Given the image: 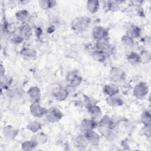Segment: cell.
Here are the masks:
<instances>
[{"label": "cell", "instance_id": "cell-1", "mask_svg": "<svg viewBox=\"0 0 151 151\" xmlns=\"http://www.w3.org/2000/svg\"><path fill=\"white\" fill-rule=\"evenodd\" d=\"M91 22V18L87 16L78 17L74 18L71 24L72 29L77 32H81L88 28Z\"/></svg>", "mask_w": 151, "mask_h": 151}, {"label": "cell", "instance_id": "cell-2", "mask_svg": "<svg viewBox=\"0 0 151 151\" xmlns=\"http://www.w3.org/2000/svg\"><path fill=\"white\" fill-rule=\"evenodd\" d=\"M82 81L81 77L74 71L68 73L66 76V83L67 86L71 88L78 87Z\"/></svg>", "mask_w": 151, "mask_h": 151}, {"label": "cell", "instance_id": "cell-3", "mask_svg": "<svg viewBox=\"0 0 151 151\" xmlns=\"http://www.w3.org/2000/svg\"><path fill=\"white\" fill-rule=\"evenodd\" d=\"M46 119L50 123H56L63 117L62 112L57 108L52 107L47 110L45 114Z\"/></svg>", "mask_w": 151, "mask_h": 151}, {"label": "cell", "instance_id": "cell-4", "mask_svg": "<svg viewBox=\"0 0 151 151\" xmlns=\"http://www.w3.org/2000/svg\"><path fill=\"white\" fill-rule=\"evenodd\" d=\"M126 74L124 71L119 67H113L110 70V78L113 83H119L125 79Z\"/></svg>", "mask_w": 151, "mask_h": 151}, {"label": "cell", "instance_id": "cell-5", "mask_svg": "<svg viewBox=\"0 0 151 151\" xmlns=\"http://www.w3.org/2000/svg\"><path fill=\"white\" fill-rule=\"evenodd\" d=\"M149 88L147 85L143 82L138 83L133 89V95L139 99L143 98L148 93Z\"/></svg>", "mask_w": 151, "mask_h": 151}, {"label": "cell", "instance_id": "cell-6", "mask_svg": "<svg viewBox=\"0 0 151 151\" xmlns=\"http://www.w3.org/2000/svg\"><path fill=\"white\" fill-rule=\"evenodd\" d=\"M52 94L56 100L58 101H63L67 97L68 91L66 88L61 86H58L52 89Z\"/></svg>", "mask_w": 151, "mask_h": 151}, {"label": "cell", "instance_id": "cell-7", "mask_svg": "<svg viewBox=\"0 0 151 151\" xmlns=\"http://www.w3.org/2000/svg\"><path fill=\"white\" fill-rule=\"evenodd\" d=\"M30 112L31 114L34 117H40L44 115H45L47 109L41 106L38 102H33L30 106Z\"/></svg>", "mask_w": 151, "mask_h": 151}, {"label": "cell", "instance_id": "cell-8", "mask_svg": "<svg viewBox=\"0 0 151 151\" xmlns=\"http://www.w3.org/2000/svg\"><path fill=\"white\" fill-rule=\"evenodd\" d=\"M108 30L101 26H96L93 28L92 31V35L93 38L97 40L106 38L108 36Z\"/></svg>", "mask_w": 151, "mask_h": 151}, {"label": "cell", "instance_id": "cell-9", "mask_svg": "<svg viewBox=\"0 0 151 151\" xmlns=\"http://www.w3.org/2000/svg\"><path fill=\"white\" fill-rule=\"evenodd\" d=\"M84 137L87 139L88 143L92 145H97L100 140V136L97 133L93 130L85 132L84 134Z\"/></svg>", "mask_w": 151, "mask_h": 151}, {"label": "cell", "instance_id": "cell-10", "mask_svg": "<svg viewBox=\"0 0 151 151\" xmlns=\"http://www.w3.org/2000/svg\"><path fill=\"white\" fill-rule=\"evenodd\" d=\"M19 33L24 40H28L32 35V28L27 22L22 23L19 27Z\"/></svg>", "mask_w": 151, "mask_h": 151}, {"label": "cell", "instance_id": "cell-11", "mask_svg": "<svg viewBox=\"0 0 151 151\" xmlns=\"http://www.w3.org/2000/svg\"><path fill=\"white\" fill-rule=\"evenodd\" d=\"M3 133L5 138L11 140L15 138L18 133V130L11 125H7L4 127Z\"/></svg>", "mask_w": 151, "mask_h": 151}, {"label": "cell", "instance_id": "cell-12", "mask_svg": "<svg viewBox=\"0 0 151 151\" xmlns=\"http://www.w3.org/2000/svg\"><path fill=\"white\" fill-rule=\"evenodd\" d=\"M21 54L29 59H34L37 57V51L32 47L29 45L23 47L20 51Z\"/></svg>", "mask_w": 151, "mask_h": 151}, {"label": "cell", "instance_id": "cell-13", "mask_svg": "<svg viewBox=\"0 0 151 151\" xmlns=\"http://www.w3.org/2000/svg\"><path fill=\"white\" fill-rule=\"evenodd\" d=\"M27 94L29 99L32 101H33V102H38V101L40 99V97H41L40 90L38 87L36 86L31 87L28 89L27 91Z\"/></svg>", "mask_w": 151, "mask_h": 151}, {"label": "cell", "instance_id": "cell-14", "mask_svg": "<svg viewBox=\"0 0 151 151\" xmlns=\"http://www.w3.org/2000/svg\"><path fill=\"white\" fill-rule=\"evenodd\" d=\"M98 126V123L94 119H84L81 124V126L82 129L85 131H90L93 130L94 129L97 127Z\"/></svg>", "mask_w": 151, "mask_h": 151}, {"label": "cell", "instance_id": "cell-15", "mask_svg": "<svg viewBox=\"0 0 151 151\" xmlns=\"http://www.w3.org/2000/svg\"><path fill=\"white\" fill-rule=\"evenodd\" d=\"M119 91V89L117 86L114 84H108L104 86L103 92L106 95L110 96H115Z\"/></svg>", "mask_w": 151, "mask_h": 151}, {"label": "cell", "instance_id": "cell-16", "mask_svg": "<svg viewBox=\"0 0 151 151\" xmlns=\"http://www.w3.org/2000/svg\"><path fill=\"white\" fill-rule=\"evenodd\" d=\"M96 47L97 50L100 51L105 52L108 50L110 48V43L107 37L98 40L96 42Z\"/></svg>", "mask_w": 151, "mask_h": 151}, {"label": "cell", "instance_id": "cell-17", "mask_svg": "<svg viewBox=\"0 0 151 151\" xmlns=\"http://www.w3.org/2000/svg\"><path fill=\"white\" fill-rule=\"evenodd\" d=\"M88 113L93 119H97L100 117L102 114L100 108L96 104H92L87 107Z\"/></svg>", "mask_w": 151, "mask_h": 151}, {"label": "cell", "instance_id": "cell-18", "mask_svg": "<svg viewBox=\"0 0 151 151\" xmlns=\"http://www.w3.org/2000/svg\"><path fill=\"white\" fill-rule=\"evenodd\" d=\"M141 32V29L137 25H131L127 29V34L131 38H137L139 37Z\"/></svg>", "mask_w": 151, "mask_h": 151}, {"label": "cell", "instance_id": "cell-19", "mask_svg": "<svg viewBox=\"0 0 151 151\" xmlns=\"http://www.w3.org/2000/svg\"><path fill=\"white\" fill-rule=\"evenodd\" d=\"M15 17L19 21L22 22V23H25L29 19L30 15L29 12L27 10L22 9L18 11L15 14Z\"/></svg>", "mask_w": 151, "mask_h": 151}, {"label": "cell", "instance_id": "cell-20", "mask_svg": "<svg viewBox=\"0 0 151 151\" xmlns=\"http://www.w3.org/2000/svg\"><path fill=\"white\" fill-rule=\"evenodd\" d=\"M99 125H101V126H103L107 127H109L111 129H113L115 127V123L113 121V120L109 117V116L105 115L100 121Z\"/></svg>", "mask_w": 151, "mask_h": 151}, {"label": "cell", "instance_id": "cell-21", "mask_svg": "<svg viewBox=\"0 0 151 151\" xmlns=\"http://www.w3.org/2000/svg\"><path fill=\"white\" fill-rule=\"evenodd\" d=\"M13 82V79L11 77L4 75L1 77V89L8 90V88L11 86Z\"/></svg>", "mask_w": 151, "mask_h": 151}, {"label": "cell", "instance_id": "cell-22", "mask_svg": "<svg viewBox=\"0 0 151 151\" xmlns=\"http://www.w3.org/2000/svg\"><path fill=\"white\" fill-rule=\"evenodd\" d=\"M100 8V2L96 0H91L87 2V8L88 11L91 13L94 14Z\"/></svg>", "mask_w": 151, "mask_h": 151}, {"label": "cell", "instance_id": "cell-23", "mask_svg": "<svg viewBox=\"0 0 151 151\" xmlns=\"http://www.w3.org/2000/svg\"><path fill=\"white\" fill-rule=\"evenodd\" d=\"M106 102L109 105L113 107L120 106L123 104V101L122 99L118 97H115L114 96L109 97L106 99Z\"/></svg>", "mask_w": 151, "mask_h": 151}, {"label": "cell", "instance_id": "cell-24", "mask_svg": "<svg viewBox=\"0 0 151 151\" xmlns=\"http://www.w3.org/2000/svg\"><path fill=\"white\" fill-rule=\"evenodd\" d=\"M127 60L132 65H136L142 61V57L137 53L132 52L127 55Z\"/></svg>", "mask_w": 151, "mask_h": 151}, {"label": "cell", "instance_id": "cell-25", "mask_svg": "<svg viewBox=\"0 0 151 151\" xmlns=\"http://www.w3.org/2000/svg\"><path fill=\"white\" fill-rule=\"evenodd\" d=\"M92 58L98 62H104L106 58V56L104 51L100 50H95L91 53Z\"/></svg>", "mask_w": 151, "mask_h": 151}, {"label": "cell", "instance_id": "cell-26", "mask_svg": "<svg viewBox=\"0 0 151 151\" xmlns=\"http://www.w3.org/2000/svg\"><path fill=\"white\" fill-rule=\"evenodd\" d=\"M38 2L40 7L44 10L51 9L56 5V1L52 0H41Z\"/></svg>", "mask_w": 151, "mask_h": 151}, {"label": "cell", "instance_id": "cell-27", "mask_svg": "<svg viewBox=\"0 0 151 151\" xmlns=\"http://www.w3.org/2000/svg\"><path fill=\"white\" fill-rule=\"evenodd\" d=\"M38 144L34 140H27L22 143L21 148L24 150H32L34 149Z\"/></svg>", "mask_w": 151, "mask_h": 151}, {"label": "cell", "instance_id": "cell-28", "mask_svg": "<svg viewBox=\"0 0 151 151\" xmlns=\"http://www.w3.org/2000/svg\"><path fill=\"white\" fill-rule=\"evenodd\" d=\"M32 140H34L38 145L44 144L47 142L48 140V137L45 134L43 133H40L35 134L34 136V138H32Z\"/></svg>", "mask_w": 151, "mask_h": 151}, {"label": "cell", "instance_id": "cell-29", "mask_svg": "<svg viewBox=\"0 0 151 151\" xmlns=\"http://www.w3.org/2000/svg\"><path fill=\"white\" fill-rule=\"evenodd\" d=\"M42 124L38 121H34L30 122L27 126V128L33 133L37 132L41 129Z\"/></svg>", "mask_w": 151, "mask_h": 151}, {"label": "cell", "instance_id": "cell-30", "mask_svg": "<svg viewBox=\"0 0 151 151\" xmlns=\"http://www.w3.org/2000/svg\"><path fill=\"white\" fill-rule=\"evenodd\" d=\"M112 130L109 127L103 126H101V125H99L98 127V131L99 132V133L103 136H104L105 137H109L111 136V134H112Z\"/></svg>", "mask_w": 151, "mask_h": 151}, {"label": "cell", "instance_id": "cell-31", "mask_svg": "<svg viewBox=\"0 0 151 151\" xmlns=\"http://www.w3.org/2000/svg\"><path fill=\"white\" fill-rule=\"evenodd\" d=\"M87 143H88V142L84 135L78 136L76 139V145L77 147H86Z\"/></svg>", "mask_w": 151, "mask_h": 151}, {"label": "cell", "instance_id": "cell-32", "mask_svg": "<svg viewBox=\"0 0 151 151\" xmlns=\"http://www.w3.org/2000/svg\"><path fill=\"white\" fill-rule=\"evenodd\" d=\"M119 4H118L116 1H108L106 2V8L108 11H117L119 9Z\"/></svg>", "mask_w": 151, "mask_h": 151}, {"label": "cell", "instance_id": "cell-33", "mask_svg": "<svg viewBox=\"0 0 151 151\" xmlns=\"http://www.w3.org/2000/svg\"><path fill=\"white\" fill-rule=\"evenodd\" d=\"M141 122L145 124H150V113L149 111H144L141 115Z\"/></svg>", "mask_w": 151, "mask_h": 151}, {"label": "cell", "instance_id": "cell-34", "mask_svg": "<svg viewBox=\"0 0 151 151\" xmlns=\"http://www.w3.org/2000/svg\"><path fill=\"white\" fill-rule=\"evenodd\" d=\"M122 43L127 46V47H130L132 45H133L134 44V42H133V40L132 38H131L130 37L128 36L127 35H123L122 37Z\"/></svg>", "mask_w": 151, "mask_h": 151}, {"label": "cell", "instance_id": "cell-35", "mask_svg": "<svg viewBox=\"0 0 151 151\" xmlns=\"http://www.w3.org/2000/svg\"><path fill=\"white\" fill-rule=\"evenodd\" d=\"M24 40V39L22 38V37L19 34V35H14L12 38H11V42L14 43V44H19L21 43V42H22Z\"/></svg>", "mask_w": 151, "mask_h": 151}, {"label": "cell", "instance_id": "cell-36", "mask_svg": "<svg viewBox=\"0 0 151 151\" xmlns=\"http://www.w3.org/2000/svg\"><path fill=\"white\" fill-rule=\"evenodd\" d=\"M143 130L145 134L149 137L150 135V124H145V126L144 127Z\"/></svg>", "mask_w": 151, "mask_h": 151}, {"label": "cell", "instance_id": "cell-37", "mask_svg": "<svg viewBox=\"0 0 151 151\" xmlns=\"http://www.w3.org/2000/svg\"><path fill=\"white\" fill-rule=\"evenodd\" d=\"M0 70H1V77H2L5 75V68L2 64H1Z\"/></svg>", "mask_w": 151, "mask_h": 151}]
</instances>
